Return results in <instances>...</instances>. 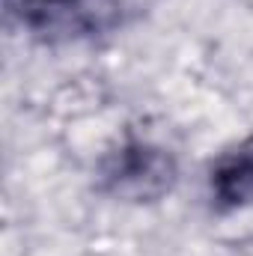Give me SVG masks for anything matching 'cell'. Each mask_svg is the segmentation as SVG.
I'll return each instance as SVG.
<instances>
[{"mask_svg": "<svg viewBox=\"0 0 253 256\" xmlns=\"http://www.w3.org/2000/svg\"><path fill=\"white\" fill-rule=\"evenodd\" d=\"M179 185V158L146 137H126L102 155L96 191L122 206H155Z\"/></svg>", "mask_w": 253, "mask_h": 256, "instance_id": "1", "label": "cell"}, {"mask_svg": "<svg viewBox=\"0 0 253 256\" xmlns=\"http://www.w3.org/2000/svg\"><path fill=\"white\" fill-rule=\"evenodd\" d=\"M6 21L45 45L86 42L126 24V0H3Z\"/></svg>", "mask_w": 253, "mask_h": 256, "instance_id": "2", "label": "cell"}, {"mask_svg": "<svg viewBox=\"0 0 253 256\" xmlns=\"http://www.w3.org/2000/svg\"><path fill=\"white\" fill-rule=\"evenodd\" d=\"M208 202L218 214H236L253 206V134L220 149L206 173Z\"/></svg>", "mask_w": 253, "mask_h": 256, "instance_id": "3", "label": "cell"}]
</instances>
